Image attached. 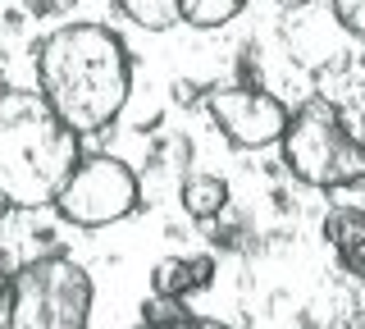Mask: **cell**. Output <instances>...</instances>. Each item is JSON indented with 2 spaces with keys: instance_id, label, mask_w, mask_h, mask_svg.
Wrapping results in <instances>:
<instances>
[{
  "instance_id": "13",
  "label": "cell",
  "mask_w": 365,
  "mask_h": 329,
  "mask_svg": "<svg viewBox=\"0 0 365 329\" xmlns=\"http://www.w3.org/2000/svg\"><path fill=\"white\" fill-rule=\"evenodd\" d=\"M137 329H228L220 320H192V315H169V320H146Z\"/></svg>"
},
{
  "instance_id": "7",
  "label": "cell",
  "mask_w": 365,
  "mask_h": 329,
  "mask_svg": "<svg viewBox=\"0 0 365 329\" xmlns=\"http://www.w3.org/2000/svg\"><path fill=\"white\" fill-rule=\"evenodd\" d=\"M210 275H215V260H210V256H169V260H160V265H155L151 283H155L160 298L182 302L187 293L205 288V283H210Z\"/></svg>"
},
{
  "instance_id": "2",
  "label": "cell",
  "mask_w": 365,
  "mask_h": 329,
  "mask_svg": "<svg viewBox=\"0 0 365 329\" xmlns=\"http://www.w3.org/2000/svg\"><path fill=\"white\" fill-rule=\"evenodd\" d=\"M78 138L41 92L0 87V211L55 206L83 161Z\"/></svg>"
},
{
  "instance_id": "15",
  "label": "cell",
  "mask_w": 365,
  "mask_h": 329,
  "mask_svg": "<svg viewBox=\"0 0 365 329\" xmlns=\"http://www.w3.org/2000/svg\"><path fill=\"white\" fill-rule=\"evenodd\" d=\"M0 283H5V275H0Z\"/></svg>"
},
{
  "instance_id": "14",
  "label": "cell",
  "mask_w": 365,
  "mask_h": 329,
  "mask_svg": "<svg viewBox=\"0 0 365 329\" xmlns=\"http://www.w3.org/2000/svg\"><path fill=\"white\" fill-rule=\"evenodd\" d=\"M274 5H283V9H302V5H311V0H274Z\"/></svg>"
},
{
  "instance_id": "5",
  "label": "cell",
  "mask_w": 365,
  "mask_h": 329,
  "mask_svg": "<svg viewBox=\"0 0 365 329\" xmlns=\"http://www.w3.org/2000/svg\"><path fill=\"white\" fill-rule=\"evenodd\" d=\"M142 206V188L137 174L114 156H83L78 169L68 174V183L55 197V211L78 229H106L119 224Z\"/></svg>"
},
{
  "instance_id": "12",
  "label": "cell",
  "mask_w": 365,
  "mask_h": 329,
  "mask_svg": "<svg viewBox=\"0 0 365 329\" xmlns=\"http://www.w3.org/2000/svg\"><path fill=\"white\" fill-rule=\"evenodd\" d=\"M334 19L351 32V37L365 41V0H334Z\"/></svg>"
},
{
  "instance_id": "1",
  "label": "cell",
  "mask_w": 365,
  "mask_h": 329,
  "mask_svg": "<svg viewBox=\"0 0 365 329\" xmlns=\"http://www.w3.org/2000/svg\"><path fill=\"white\" fill-rule=\"evenodd\" d=\"M37 87L68 128L101 133L133 92L128 41L106 24H64L37 46Z\"/></svg>"
},
{
  "instance_id": "4",
  "label": "cell",
  "mask_w": 365,
  "mask_h": 329,
  "mask_svg": "<svg viewBox=\"0 0 365 329\" xmlns=\"http://www.w3.org/2000/svg\"><path fill=\"white\" fill-rule=\"evenodd\" d=\"M283 165L302 178L306 188H351L365 178V142L347 128L338 106L329 101H306L283 128Z\"/></svg>"
},
{
  "instance_id": "8",
  "label": "cell",
  "mask_w": 365,
  "mask_h": 329,
  "mask_svg": "<svg viewBox=\"0 0 365 329\" xmlns=\"http://www.w3.org/2000/svg\"><path fill=\"white\" fill-rule=\"evenodd\" d=\"M324 238L342 256V265L365 279V211H334L324 220Z\"/></svg>"
},
{
  "instance_id": "9",
  "label": "cell",
  "mask_w": 365,
  "mask_h": 329,
  "mask_svg": "<svg viewBox=\"0 0 365 329\" xmlns=\"http://www.w3.org/2000/svg\"><path fill=\"white\" fill-rule=\"evenodd\" d=\"M228 206V183L215 174H192L187 183H182V211L192 215V220H215Z\"/></svg>"
},
{
  "instance_id": "11",
  "label": "cell",
  "mask_w": 365,
  "mask_h": 329,
  "mask_svg": "<svg viewBox=\"0 0 365 329\" xmlns=\"http://www.w3.org/2000/svg\"><path fill=\"white\" fill-rule=\"evenodd\" d=\"M123 9V19H133L146 32H165L178 24V0H114Z\"/></svg>"
},
{
  "instance_id": "6",
  "label": "cell",
  "mask_w": 365,
  "mask_h": 329,
  "mask_svg": "<svg viewBox=\"0 0 365 329\" xmlns=\"http://www.w3.org/2000/svg\"><path fill=\"white\" fill-rule=\"evenodd\" d=\"M205 110L224 128V138L233 146H269L288 128V106L279 96L260 92V87H220L205 92Z\"/></svg>"
},
{
  "instance_id": "3",
  "label": "cell",
  "mask_w": 365,
  "mask_h": 329,
  "mask_svg": "<svg viewBox=\"0 0 365 329\" xmlns=\"http://www.w3.org/2000/svg\"><path fill=\"white\" fill-rule=\"evenodd\" d=\"M0 329H91V279L68 256H37L0 283Z\"/></svg>"
},
{
  "instance_id": "10",
  "label": "cell",
  "mask_w": 365,
  "mask_h": 329,
  "mask_svg": "<svg viewBox=\"0 0 365 329\" xmlns=\"http://www.w3.org/2000/svg\"><path fill=\"white\" fill-rule=\"evenodd\" d=\"M247 0H178V24L187 28H224L242 14Z\"/></svg>"
}]
</instances>
